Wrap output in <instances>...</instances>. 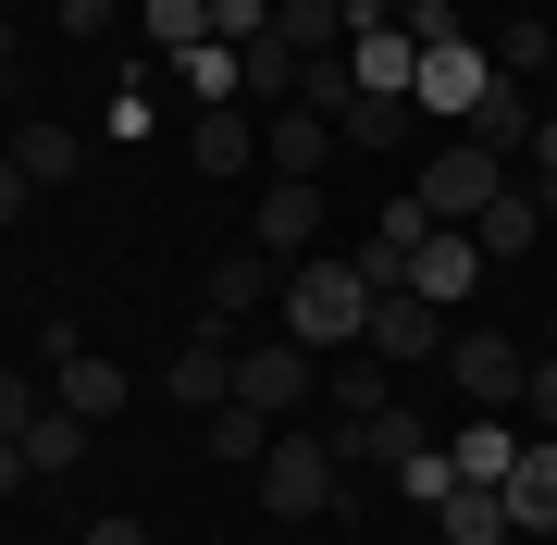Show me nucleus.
<instances>
[{
    "label": "nucleus",
    "mask_w": 557,
    "mask_h": 545,
    "mask_svg": "<svg viewBox=\"0 0 557 545\" xmlns=\"http://www.w3.org/2000/svg\"><path fill=\"white\" fill-rule=\"evenodd\" d=\"M124 25V0H62V38H112Z\"/></svg>",
    "instance_id": "nucleus-35"
},
{
    "label": "nucleus",
    "mask_w": 557,
    "mask_h": 545,
    "mask_svg": "<svg viewBox=\"0 0 557 545\" xmlns=\"http://www.w3.org/2000/svg\"><path fill=\"white\" fill-rule=\"evenodd\" d=\"M322 384H335V422H372V409H384V397H397V372H384V360H372V347H359V360H347V372H322Z\"/></svg>",
    "instance_id": "nucleus-28"
},
{
    "label": "nucleus",
    "mask_w": 557,
    "mask_h": 545,
    "mask_svg": "<svg viewBox=\"0 0 557 545\" xmlns=\"http://www.w3.org/2000/svg\"><path fill=\"white\" fill-rule=\"evenodd\" d=\"M545 75H557V50H545Z\"/></svg>",
    "instance_id": "nucleus-40"
},
{
    "label": "nucleus",
    "mask_w": 557,
    "mask_h": 545,
    "mask_svg": "<svg viewBox=\"0 0 557 545\" xmlns=\"http://www.w3.org/2000/svg\"><path fill=\"white\" fill-rule=\"evenodd\" d=\"M471 248H483V261H533V248H545V199H533V186H496V199H483L471 211Z\"/></svg>",
    "instance_id": "nucleus-12"
},
{
    "label": "nucleus",
    "mask_w": 557,
    "mask_h": 545,
    "mask_svg": "<svg viewBox=\"0 0 557 545\" xmlns=\"http://www.w3.org/2000/svg\"><path fill=\"white\" fill-rule=\"evenodd\" d=\"M372 298H384V285L359 261H298V273H285V335H298V347H359Z\"/></svg>",
    "instance_id": "nucleus-1"
},
{
    "label": "nucleus",
    "mask_w": 557,
    "mask_h": 545,
    "mask_svg": "<svg viewBox=\"0 0 557 545\" xmlns=\"http://www.w3.org/2000/svg\"><path fill=\"white\" fill-rule=\"evenodd\" d=\"M520 434H557V347L533 360V384H520Z\"/></svg>",
    "instance_id": "nucleus-33"
},
{
    "label": "nucleus",
    "mask_w": 557,
    "mask_h": 545,
    "mask_svg": "<svg viewBox=\"0 0 557 545\" xmlns=\"http://www.w3.org/2000/svg\"><path fill=\"white\" fill-rule=\"evenodd\" d=\"M421 545H446V533H421Z\"/></svg>",
    "instance_id": "nucleus-41"
},
{
    "label": "nucleus",
    "mask_w": 557,
    "mask_h": 545,
    "mask_svg": "<svg viewBox=\"0 0 557 545\" xmlns=\"http://www.w3.org/2000/svg\"><path fill=\"white\" fill-rule=\"evenodd\" d=\"M260 285H285V273H260V248H236V261L211 273V298H199V323H211V335H248V310H260Z\"/></svg>",
    "instance_id": "nucleus-22"
},
{
    "label": "nucleus",
    "mask_w": 557,
    "mask_h": 545,
    "mask_svg": "<svg viewBox=\"0 0 557 545\" xmlns=\"http://www.w3.org/2000/svg\"><path fill=\"white\" fill-rule=\"evenodd\" d=\"M25 199H38V186H25V162H13V149H0V236H13V223H25Z\"/></svg>",
    "instance_id": "nucleus-36"
},
{
    "label": "nucleus",
    "mask_w": 557,
    "mask_h": 545,
    "mask_svg": "<svg viewBox=\"0 0 557 545\" xmlns=\"http://www.w3.org/2000/svg\"><path fill=\"white\" fill-rule=\"evenodd\" d=\"M483 273H496V261H483V248H471V223H434V236L409 248V273H397V285H421V298H434V310H458V298H471Z\"/></svg>",
    "instance_id": "nucleus-10"
},
{
    "label": "nucleus",
    "mask_w": 557,
    "mask_h": 545,
    "mask_svg": "<svg viewBox=\"0 0 557 545\" xmlns=\"http://www.w3.org/2000/svg\"><path fill=\"white\" fill-rule=\"evenodd\" d=\"M0 62H13V25H0Z\"/></svg>",
    "instance_id": "nucleus-39"
},
{
    "label": "nucleus",
    "mask_w": 557,
    "mask_h": 545,
    "mask_svg": "<svg viewBox=\"0 0 557 545\" xmlns=\"http://www.w3.org/2000/svg\"><path fill=\"white\" fill-rule=\"evenodd\" d=\"M520 162H533V174H520V186H533V199H545V211H557V112H545V124H533V149H520Z\"/></svg>",
    "instance_id": "nucleus-34"
},
{
    "label": "nucleus",
    "mask_w": 557,
    "mask_h": 545,
    "mask_svg": "<svg viewBox=\"0 0 557 545\" xmlns=\"http://www.w3.org/2000/svg\"><path fill=\"white\" fill-rule=\"evenodd\" d=\"M458 13H471V0H458Z\"/></svg>",
    "instance_id": "nucleus-42"
},
{
    "label": "nucleus",
    "mask_w": 557,
    "mask_h": 545,
    "mask_svg": "<svg viewBox=\"0 0 557 545\" xmlns=\"http://www.w3.org/2000/svg\"><path fill=\"white\" fill-rule=\"evenodd\" d=\"M174 87L199 112H223V100H248V50H223V38H199V50H174Z\"/></svg>",
    "instance_id": "nucleus-20"
},
{
    "label": "nucleus",
    "mask_w": 557,
    "mask_h": 545,
    "mask_svg": "<svg viewBox=\"0 0 557 545\" xmlns=\"http://www.w3.org/2000/svg\"><path fill=\"white\" fill-rule=\"evenodd\" d=\"M322 248V174H273L260 186V261H310Z\"/></svg>",
    "instance_id": "nucleus-9"
},
{
    "label": "nucleus",
    "mask_w": 557,
    "mask_h": 545,
    "mask_svg": "<svg viewBox=\"0 0 557 545\" xmlns=\"http://www.w3.org/2000/svg\"><path fill=\"white\" fill-rule=\"evenodd\" d=\"M211 38H223V50H248V38H273V0H211Z\"/></svg>",
    "instance_id": "nucleus-30"
},
{
    "label": "nucleus",
    "mask_w": 557,
    "mask_h": 545,
    "mask_svg": "<svg viewBox=\"0 0 557 545\" xmlns=\"http://www.w3.org/2000/svg\"><path fill=\"white\" fill-rule=\"evenodd\" d=\"M137 25H149V50L174 62V50H199V38H211V0H137Z\"/></svg>",
    "instance_id": "nucleus-27"
},
{
    "label": "nucleus",
    "mask_w": 557,
    "mask_h": 545,
    "mask_svg": "<svg viewBox=\"0 0 557 545\" xmlns=\"http://www.w3.org/2000/svg\"><path fill=\"white\" fill-rule=\"evenodd\" d=\"M508 459H520V409H471V422H458V446H446L458 484H508Z\"/></svg>",
    "instance_id": "nucleus-15"
},
{
    "label": "nucleus",
    "mask_w": 557,
    "mask_h": 545,
    "mask_svg": "<svg viewBox=\"0 0 557 545\" xmlns=\"http://www.w3.org/2000/svg\"><path fill=\"white\" fill-rule=\"evenodd\" d=\"M359 347H372L384 372H434V360H446V310L421 298V285H384L372 323H359Z\"/></svg>",
    "instance_id": "nucleus-3"
},
{
    "label": "nucleus",
    "mask_w": 557,
    "mask_h": 545,
    "mask_svg": "<svg viewBox=\"0 0 557 545\" xmlns=\"http://www.w3.org/2000/svg\"><path fill=\"white\" fill-rule=\"evenodd\" d=\"M75 545H149V533H137V521H124V508H112V521H87Z\"/></svg>",
    "instance_id": "nucleus-37"
},
{
    "label": "nucleus",
    "mask_w": 557,
    "mask_h": 545,
    "mask_svg": "<svg viewBox=\"0 0 557 545\" xmlns=\"http://www.w3.org/2000/svg\"><path fill=\"white\" fill-rule=\"evenodd\" d=\"M434 533H446V545H520V521H508L496 484H458V496L434 508Z\"/></svg>",
    "instance_id": "nucleus-23"
},
{
    "label": "nucleus",
    "mask_w": 557,
    "mask_h": 545,
    "mask_svg": "<svg viewBox=\"0 0 557 545\" xmlns=\"http://www.w3.org/2000/svg\"><path fill=\"white\" fill-rule=\"evenodd\" d=\"M421 446H434V422H421V409H397V397H384L372 422H335V471H409Z\"/></svg>",
    "instance_id": "nucleus-8"
},
{
    "label": "nucleus",
    "mask_w": 557,
    "mask_h": 545,
    "mask_svg": "<svg viewBox=\"0 0 557 545\" xmlns=\"http://www.w3.org/2000/svg\"><path fill=\"white\" fill-rule=\"evenodd\" d=\"M533 87H520V75H496V87H483V112L471 124H458V137H471V149H496V162H520V149H533Z\"/></svg>",
    "instance_id": "nucleus-16"
},
{
    "label": "nucleus",
    "mask_w": 557,
    "mask_h": 545,
    "mask_svg": "<svg viewBox=\"0 0 557 545\" xmlns=\"http://www.w3.org/2000/svg\"><path fill=\"white\" fill-rule=\"evenodd\" d=\"M186 162H199V174H260V124H248V100H223V112L186 124Z\"/></svg>",
    "instance_id": "nucleus-18"
},
{
    "label": "nucleus",
    "mask_w": 557,
    "mask_h": 545,
    "mask_svg": "<svg viewBox=\"0 0 557 545\" xmlns=\"http://www.w3.org/2000/svg\"><path fill=\"white\" fill-rule=\"evenodd\" d=\"M508 521L533 533V545H557V434H520V459H508Z\"/></svg>",
    "instance_id": "nucleus-11"
},
{
    "label": "nucleus",
    "mask_w": 557,
    "mask_h": 545,
    "mask_svg": "<svg viewBox=\"0 0 557 545\" xmlns=\"http://www.w3.org/2000/svg\"><path fill=\"white\" fill-rule=\"evenodd\" d=\"M260 446H273V422L223 397V409H211V459H236V471H260Z\"/></svg>",
    "instance_id": "nucleus-29"
},
{
    "label": "nucleus",
    "mask_w": 557,
    "mask_h": 545,
    "mask_svg": "<svg viewBox=\"0 0 557 545\" xmlns=\"http://www.w3.org/2000/svg\"><path fill=\"white\" fill-rule=\"evenodd\" d=\"M273 38L298 62H335L347 50V0H273Z\"/></svg>",
    "instance_id": "nucleus-24"
},
{
    "label": "nucleus",
    "mask_w": 557,
    "mask_h": 545,
    "mask_svg": "<svg viewBox=\"0 0 557 545\" xmlns=\"http://www.w3.org/2000/svg\"><path fill=\"white\" fill-rule=\"evenodd\" d=\"M322 384V347H298V335H248L236 347V409H260V422H285Z\"/></svg>",
    "instance_id": "nucleus-4"
},
{
    "label": "nucleus",
    "mask_w": 557,
    "mask_h": 545,
    "mask_svg": "<svg viewBox=\"0 0 557 545\" xmlns=\"http://www.w3.org/2000/svg\"><path fill=\"white\" fill-rule=\"evenodd\" d=\"M545 50H557V25H496V75H533Z\"/></svg>",
    "instance_id": "nucleus-32"
},
{
    "label": "nucleus",
    "mask_w": 557,
    "mask_h": 545,
    "mask_svg": "<svg viewBox=\"0 0 557 545\" xmlns=\"http://www.w3.org/2000/svg\"><path fill=\"white\" fill-rule=\"evenodd\" d=\"M483 87H496V50H471V38H446V50H421V75H409V100H421V124H471V112H483Z\"/></svg>",
    "instance_id": "nucleus-7"
},
{
    "label": "nucleus",
    "mask_w": 557,
    "mask_h": 545,
    "mask_svg": "<svg viewBox=\"0 0 557 545\" xmlns=\"http://www.w3.org/2000/svg\"><path fill=\"white\" fill-rule=\"evenodd\" d=\"M13 484H25V446H13V434H0V496H13Z\"/></svg>",
    "instance_id": "nucleus-38"
},
{
    "label": "nucleus",
    "mask_w": 557,
    "mask_h": 545,
    "mask_svg": "<svg viewBox=\"0 0 557 545\" xmlns=\"http://www.w3.org/2000/svg\"><path fill=\"white\" fill-rule=\"evenodd\" d=\"M50 397L75 409V422H112V409H124V360H100V347H62V360H50Z\"/></svg>",
    "instance_id": "nucleus-17"
},
{
    "label": "nucleus",
    "mask_w": 557,
    "mask_h": 545,
    "mask_svg": "<svg viewBox=\"0 0 557 545\" xmlns=\"http://www.w3.org/2000/svg\"><path fill=\"white\" fill-rule=\"evenodd\" d=\"M335 434H298V422H273V446H260V508L273 521H322L335 508Z\"/></svg>",
    "instance_id": "nucleus-2"
},
{
    "label": "nucleus",
    "mask_w": 557,
    "mask_h": 545,
    "mask_svg": "<svg viewBox=\"0 0 557 545\" xmlns=\"http://www.w3.org/2000/svg\"><path fill=\"white\" fill-rule=\"evenodd\" d=\"M434 372H458V409H520V384H533V360L508 335H483V323H458Z\"/></svg>",
    "instance_id": "nucleus-6"
},
{
    "label": "nucleus",
    "mask_w": 557,
    "mask_h": 545,
    "mask_svg": "<svg viewBox=\"0 0 557 545\" xmlns=\"http://www.w3.org/2000/svg\"><path fill=\"white\" fill-rule=\"evenodd\" d=\"M496 186H508V162H496V149H471V137L446 124V137H434V162H421V211H434V223H471Z\"/></svg>",
    "instance_id": "nucleus-5"
},
{
    "label": "nucleus",
    "mask_w": 557,
    "mask_h": 545,
    "mask_svg": "<svg viewBox=\"0 0 557 545\" xmlns=\"http://www.w3.org/2000/svg\"><path fill=\"white\" fill-rule=\"evenodd\" d=\"M38 409H50L38 372H0V434H13V446H25V422H38Z\"/></svg>",
    "instance_id": "nucleus-31"
},
{
    "label": "nucleus",
    "mask_w": 557,
    "mask_h": 545,
    "mask_svg": "<svg viewBox=\"0 0 557 545\" xmlns=\"http://www.w3.org/2000/svg\"><path fill=\"white\" fill-rule=\"evenodd\" d=\"M347 75L372 87V100H409V75H421L409 25H347Z\"/></svg>",
    "instance_id": "nucleus-14"
},
{
    "label": "nucleus",
    "mask_w": 557,
    "mask_h": 545,
    "mask_svg": "<svg viewBox=\"0 0 557 545\" xmlns=\"http://www.w3.org/2000/svg\"><path fill=\"white\" fill-rule=\"evenodd\" d=\"M0 149H13V162H25V186H62V174L87 162V149H75V124H13V137H0Z\"/></svg>",
    "instance_id": "nucleus-25"
},
{
    "label": "nucleus",
    "mask_w": 557,
    "mask_h": 545,
    "mask_svg": "<svg viewBox=\"0 0 557 545\" xmlns=\"http://www.w3.org/2000/svg\"><path fill=\"white\" fill-rule=\"evenodd\" d=\"M161 397H186V409H223V397H236V335H186L174 347V372H161Z\"/></svg>",
    "instance_id": "nucleus-13"
},
{
    "label": "nucleus",
    "mask_w": 557,
    "mask_h": 545,
    "mask_svg": "<svg viewBox=\"0 0 557 545\" xmlns=\"http://www.w3.org/2000/svg\"><path fill=\"white\" fill-rule=\"evenodd\" d=\"M87 434H100V422H75V409L50 397L38 422H25V471H75V459H87Z\"/></svg>",
    "instance_id": "nucleus-26"
},
{
    "label": "nucleus",
    "mask_w": 557,
    "mask_h": 545,
    "mask_svg": "<svg viewBox=\"0 0 557 545\" xmlns=\"http://www.w3.org/2000/svg\"><path fill=\"white\" fill-rule=\"evenodd\" d=\"M322 162H335V124H322V112L285 100L273 124H260V174H322Z\"/></svg>",
    "instance_id": "nucleus-19"
},
{
    "label": "nucleus",
    "mask_w": 557,
    "mask_h": 545,
    "mask_svg": "<svg viewBox=\"0 0 557 545\" xmlns=\"http://www.w3.org/2000/svg\"><path fill=\"white\" fill-rule=\"evenodd\" d=\"M520 545H533V533H520Z\"/></svg>",
    "instance_id": "nucleus-43"
},
{
    "label": "nucleus",
    "mask_w": 557,
    "mask_h": 545,
    "mask_svg": "<svg viewBox=\"0 0 557 545\" xmlns=\"http://www.w3.org/2000/svg\"><path fill=\"white\" fill-rule=\"evenodd\" d=\"M409 137H421V100H372V87H359L335 112V149H409Z\"/></svg>",
    "instance_id": "nucleus-21"
}]
</instances>
